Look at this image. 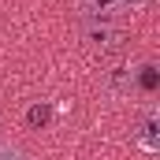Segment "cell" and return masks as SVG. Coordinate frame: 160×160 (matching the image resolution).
Wrapping results in <instances>:
<instances>
[{"label": "cell", "instance_id": "6", "mask_svg": "<svg viewBox=\"0 0 160 160\" xmlns=\"http://www.w3.org/2000/svg\"><path fill=\"white\" fill-rule=\"evenodd\" d=\"M0 160H26V157H22V149H15V145H0Z\"/></svg>", "mask_w": 160, "mask_h": 160}, {"label": "cell", "instance_id": "2", "mask_svg": "<svg viewBox=\"0 0 160 160\" xmlns=\"http://www.w3.org/2000/svg\"><path fill=\"white\" fill-rule=\"evenodd\" d=\"M134 145H138L142 153H157L160 149V119H157V112H149V116L142 119L138 134H134Z\"/></svg>", "mask_w": 160, "mask_h": 160}, {"label": "cell", "instance_id": "7", "mask_svg": "<svg viewBox=\"0 0 160 160\" xmlns=\"http://www.w3.org/2000/svg\"><path fill=\"white\" fill-rule=\"evenodd\" d=\"M119 4H123V11H142L149 0H119Z\"/></svg>", "mask_w": 160, "mask_h": 160}, {"label": "cell", "instance_id": "5", "mask_svg": "<svg viewBox=\"0 0 160 160\" xmlns=\"http://www.w3.org/2000/svg\"><path fill=\"white\" fill-rule=\"evenodd\" d=\"M48 119H52V108H48V104H34V108L26 112V123H30V127H45Z\"/></svg>", "mask_w": 160, "mask_h": 160}, {"label": "cell", "instance_id": "3", "mask_svg": "<svg viewBox=\"0 0 160 160\" xmlns=\"http://www.w3.org/2000/svg\"><path fill=\"white\" fill-rule=\"evenodd\" d=\"M78 11L86 15V19H116V15H123V4L119 0H78Z\"/></svg>", "mask_w": 160, "mask_h": 160}, {"label": "cell", "instance_id": "4", "mask_svg": "<svg viewBox=\"0 0 160 160\" xmlns=\"http://www.w3.org/2000/svg\"><path fill=\"white\" fill-rule=\"evenodd\" d=\"M157 82H160V75H157V67H153V63H142V67H138V86H142L145 93H153V89H157Z\"/></svg>", "mask_w": 160, "mask_h": 160}, {"label": "cell", "instance_id": "1", "mask_svg": "<svg viewBox=\"0 0 160 160\" xmlns=\"http://www.w3.org/2000/svg\"><path fill=\"white\" fill-rule=\"evenodd\" d=\"M82 38L89 41L93 48H116L119 45V26H112L108 19H86Z\"/></svg>", "mask_w": 160, "mask_h": 160}]
</instances>
